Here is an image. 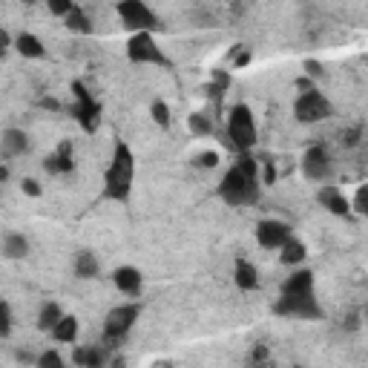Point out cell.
<instances>
[{"mask_svg": "<svg viewBox=\"0 0 368 368\" xmlns=\"http://www.w3.org/2000/svg\"><path fill=\"white\" fill-rule=\"evenodd\" d=\"M259 193H262L259 161L251 153H239L236 164L222 176V182H219V196H222L225 205L242 207V205L259 202Z\"/></svg>", "mask_w": 368, "mask_h": 368, "instance_id": "1", "label": "cell"}, {"mask_svg": "<svg viewBox=\"0 0 368 368\" xmlns=\"http://www.w3.org/2000/svg\"><path fill=\"white\" fill-rule=\"evenodd\" d=\"M133 182H135V156L127 141H118L112 150V159L104 170V199L130 202Z\"/></svg>", "mask_w": 368, "mask_h": 368, "instance_id": "2", "label": "cell"}, {"mask_svg": "<svg viewBox=\"0 0 368 368\" xmlns=\"http://www.w3.org/2000/svg\"><path fill=\"white\" fill-rule=\"evenodd\" d=\"M225 141L228 147L239 156V153H251L253 144H256V124H253V112L244 107V104H236L230 107L228 112V130H225Z\"/></svg>", "mask_w": 368, "mask_h": 368, "instance_id": "3", "label": "cell"}, {"mask_svg": "<svg viewBox=\"0 0 368 368\" xmlns=\"http://www.w3.org/2000/svg\"><path fill=\"white\" fill-rule=\"evenodd\" d=\"M115 12L121 17V23L135 35V32H159L161 29V20L159 15L144 3V0H118Z\"/></svg>", "mask_w": 368, "mask_h": 368, "instance_id": "4", "label": "cell"}, {"mask_svg": "<svg viewBox=\"0 0 368 368\" xmlns=\"http://www.w3.org/2000/svg\"><path fill=\"white\" fill-rule=\"evenodd\" d=\"M274 311L279 316H290V320H323V305L316 302L314 290L282 293L274 305Z\"/></svg>", "mask_w": 368, "mask_h": 368, "instance_id": "5", "label": "cell"}, {"mask_svg": "<svg viewBox=\"0 0 368 368\" xmlns=\"http://www.w3.org/2000/svg\"><path fill=\"white\" fill-rule=\"evenodd\" d=\"M72 95H75V104L69 107V115L78 121L87 135L98 133V127H101V104L89 95V89L81 81H72Z\"/></svg>", "mask_w": 368, "mask_h": 368, "instance_id": "6", "label": "cell"}, {"mask_svg": "<svg viewBox=\"0 0 368 368\" xmlns=\"http://www.w3.org/2000/svg\"><path fill=\"white\" fill-rule=\"evenodd\" d=\"M127 58L133 64H156L164 69H173V61L161 52V46L156 43L153 32H135L127 43Z\"/></svg>", "mask_w": 368, "mask_h": 368, "instance_id": "7", "label": "cell"}, {"mask_svg": "<svg viewBox=\"0 0 368 368\" xmlns=\"http://www.w3.org/2000/svg\"><path fill=\"white\" fill-rule=\"evenodd\" d=\"M331 115H334V107L320 89L300 92V98L293 101V118L302 121V124H316V121H325Z\"/></svg>", "mask_w": 368, "mask_h": 368, "instance_id": "8", "label": "cell"}, {"mask_svg": "<svg viewBox=\"0 0 368 368\" xmlns=\"http://www.w3.org/2000/svg\"><path fill=\"white\" fill-rule=\"evenodd\" d=\"M138 314H141L138 302L115 305V308L107 314V320H104V339H107V342H115V346H118V342L130 334L133 323L138 320Z\"/></svg>", "mask_w": 368, "mask_h": 368, "instance_id": "9", "label": "cell"}, {"mask_svg": "<svg viewBox=\"0 0 368 368\" xmlns=\"http://www.w3.org/2000/svg\"><path fill=\"white\" fill-rule=\"evenodd\" d=\"M302 173H305V179H311V182H328V179L334 176L331 153L325 150L323 144H314L311 150L302 156Z\"/></svg>", "mask_w": 368, "mask_h": 368, "instance_id": "10", "label": "cell"}, {"mask_svg": "<svg viewBox=\"0 0 368 368\" xmlns=\"http://www.w3.org/2000/svg\"><path fill=\"white\" fill-rule=\"evenodd\" d=\"M290 239V228L285 222H277V219H265V222L256 225V242L265 251H279L282 244Z\"/></svg>", "mask_w": 368, "mask_h": 368, "instance_id": "11", "label": "cell"}, {"mask_svg": "<svg viewBox=\"0 0 368 368\" xmlns=\"http://www.w3.org/2000/svg\"><path fill=\"white\" fill-rule=\"evenodd\" d=\"M43 170L49 176H64V173H72V170H75V153H72V141L69 138H64L55 147L52 156H46Z\"/></svg>", "mask_w": 368, "mask_h": 368, "instance_id": "12", "label": "cell"}, {"mask_svg": "<svg viewBox=\"0 0 368 368\" xmlns=\"http://www.w3.org/2000/svg\"><path fill=\"white\" fill-rule=\"evenodd\" d=\"M316 199H320V205L328 210V213H334V216H342V219H348L351 216V202L346 199V196L339 193V187H334V184H323L320 187V193H316Z\"/></svg>", "mask_w": 368, "mask_h": 368, "instance_id": "13", "label": "cell"}, {"mask_svg": "<svg viewBox=\"0 0 368 368\" xmlns=\"http://www.w3.org/2000/svg\"><path fill=\"white\" fill-rule=\"evenodd\" d=\"M112 282L121 293H127V297H138L141 293V271L138 267H130V265L118 267V271L112 274Z\"/></svg>", "mask_w": 368, "mask_h": 368, "instance_id": "14", "label": "cell"}, {"mask_svg": "<svg viewBox=\"0 0 368 368\" xmlns=\"http://www.w3.org/2000/svg\"><path fill=\"white\" fill-rule=\"evenodd\" d=\"M233 282L239 290H256L259 285V271L248 262V259H236V267H233Z\"/></svg>", "mask_w": 368, "mask_h": 368, "instance_id": "15", "label": "cell"}, {"mask_svg": "<svg viewBox=\"0 0 368 368\" xmlns=\"http://www.w3.org/2000/svg\"><path fill=\"white\" fill-rule=\"evenodd\" d=\"M0 144H3V156H6V159L23 156V153L29 150V138H27V133H23V130H15V127H9V130L3 133Z\"/></svg>", "mask_w": 368, "mask_h": 368, "instance_id": "16", "label": "cell"}, {"mask_svg": "<svg viewBox=\"0 0 368 368\" xmlns=\"http://www.w3.org/2000/svg\"><path fill=\"white\" fill-rule=\"evenodd\" d=\"M15 49H17L23 58H32V61H41V58L46 55V46H43L41 38L32 35V32H20V35L15 38Z\"/></svg>", "mask_w": 368, "mask_h": 368, "instance_id": "17", "label": "cell"}, {"mask_svg": "<svg viewBox=\"0 0 368 368\" xmlns=\"http://www.w3.org/2000/svg\"><path fill=\"white\" fill-rule=\"evenodd\" d=\"M230 89V75L225 69H216L213 72V81L205 87V92H207V98L216 104V107H222V98H225V92Z\"/></svg>", "mask_w": 368, "mask_h": 368, "instance_id": "18", "label": "cell"}, {"mask_svg": "<svg viewBox=\"0 0 368 368\" xmlns=\"http://www.w3.org/2000/svg\"><path fill=\"white\" fill-rule=\"evenodd\" d=\"M282 253H279V259H282V265H302L305 262V256H308V248H305V242H300V239H288L282 248H279Z\"/></svg>", "mask_w": 368, "mask_h": 368, "instance_id": "19", "label": "cell"}, {"mask_svg": "<svg viewBox=\"0 0 368 368\" xmlns=\"http://www.w3.org/2000/svg\"><path fill=\"white\" fill-rule=\"evenodd\" d=\"M29 253V242H27V236L23 233H6L3 236V256L6 259H23Z\"/></svg>", "mask_w": 368, "mask_h": 368, "instance_id": "20", "label": "cell"}, {"mask_svg": "<svg viewBox=\"0 0 368 368\" xmlns=\"http://www.w3.org/2000/svg\"><path fill=\"white\" fill-rule=\"evenodd\" d=\"M300 290H314V274L308 271V267H302V271H293L282 282V293H300Z\"/></svg>", "mask_w": 368, "mask_h": 368, "instance_id": "21", "label": "cell"}, {"mask_svg": "<svg viewBox=\"0 0 368 368\" xmlns=\"http://www.w3.org/2000/svg\"><path fill=\"white\" fill-rule=\"evenodd\" d=\"M49 334H52V339L55 342H69V346H72V342H75V337H78V320H75V316H66L64 314V320L52 328V331H49Z\"/></svg>", "mask_w": 368, "mask_h": 368, "instance_id": "22", "label": "cell"}, {"mask_svg": "<svg viewBox=\"0 0 368 368\" xmlns=\"http://www.w3.org/2000/svg\"><path fill=\"white\" fill-rule=\"evenodd\" d=\"M66 29L69 32H75V35H92V20H89V15L78 6V9H72L66 17Z\"/></svg>", "mask_w": 368, "mask_h": 368, "instance_id": "23", "label": "cell"}, {"mask_svg": "<svg viewBox=\"0 0 368 368\" xmlns=\"http://www.w3.org/2000/svg\"><path fill=\"white\" fill-rule=\"evenodd\" d=\"M61 320H64V311L55 302H46L41 308V314H38V331H52Z\"/></svg>", "mask_w": 368, "mask_h": 368, "instance_id": "24", "label": "cell"}, {"mask_svg": "<svg viewBox=\"0 0 368 368\" xmlns=\"http://www.w3.org/2000/svg\"><path fill=\"white\" fill-rule=\"evenodd\" d=\"M75 277H78V279H92V277H98V259H95V253L81 251V253L75 256Z\"/></svg>", "mask_w": 368, "mask_h": 368, "instance_id": "25", "label": "cell"}, {"mask_svg": "<svg viewBox=\"0 0 368 368\" xmlns=\"http://www.w3.org/2000/svg\"><path fill=\"white\" fill-rule=\"evenodd\" d=\"M72 362H78V365H87V368H98L104 362V354L98 351V348H78L75 354H72Z\"/></svg>", "mask_w": 368, "mask_h": 368, "instance_id": "26", "label": "cell"}, {"mask_svg": "<svg viewBox=\"0 0 368 368\" xmlns=\"http://www.w3.org/2000/svg\"><path fill=\"white\" fill-rule=\"evenodd\" d=\"M187 124H190L193 135H210V133H213V121H210L205 112H193V115L187 118Z\"/></svg>", "mask_w": 368, "mask_h": 368, "instance_id": "27", "label": "cell"}, {"mask_svg": "<svg viewBox=\"0 0 368 368\" xmlns=\"http://www.w3.org/2000/svg\"><path fill=\"white\" fill-rule=\"evenodd\" d=\"M150 115H153V121H156V124H159L161 130H167L170 124H173V115H170V107H167L164 101H153Z\"/></svg>", "mask_w": 368, "mask_h": 368, "instance_id": "28", "label": "cell"}, {"mask_svg": "<svg viewBox=\"0 0 368 368\" xmlns=\"http://www.w3.org/2000/svg\"><path fill=\"white\" fill-rule=\"evenodd\" d=\"M46 6H49V12H52L55 17H66L72 9H78L75 0H46Z\"/></svg>", "mask_w": 368, "mask_h": 368, "instance_id": "29", "label": "cell"}, {"mask_svg": "<svg viewBox=\"0 0 368 368\" xmlns=\"http://www.w3.org/2000/svg\"><path fill=\"white\" fill-rule=\"evenodd\" d=\"M12 334V305L9 302H0V337H9Z\"/></svg>", "mask_w": 368, "mask_h": 368, "instance_id": "30", "label": "cell"}, {"mask_svg": "<svg viewBox=\"0 0 368 368\" xmlns=\"http://www.w3.org/2000/svg\"><path fill=\"white\" fill-rule=\"evenodd\" d=\"M351 207H354V213H360V216H368V184H362V187L357 190V196H354Z\"/></svg>", "mask_w": 368, "mask_h": 368, "instance_id": "31", "label": "cell"}, {"mask_svg": "<svg viewBox=\"0 0 368 368\" xmlns=\"http://www.w3.org/2000/svg\"><path fill=\"white\" fill-rule=\"evenodd\" d=\"M193 164L202 167V170H210V167L219 164V153H216V150H205V153H199V156L193 159Z\"/></svg>", "mask_w": 368, "mask_h": 368, "instance_id": "32", "label": "cell"}, {"mask_svg": "<svg viewBox=\"0 0 368 368\" xmlns=\"http://www.w3.org/2000/svg\"><path fill=\"white\" fill-rule=\"evenodd\" d=\"M38 365H41V368H61V365H64V357H61L58 351H43V354L38 357Z\"/></svg>", "mask_w": 368, "mask_h": 368, "instance_id": "33", "label": "cell"}, {"mask_svg": "<svg viewBox=\"0 0 368 368\" xmlns=\"http://www.w3.org/2000/svg\"><path fill=\"white\" fill-rule=\"evenodd\" d=\"M233 64H236V66H244V64H251V49L239 43V46L233 49Z\"/></svg>", "mask_w": 368, "mask_h": 368, "instance_id": "34", "label": "cell"}, {"mask_svg": "<svg viewBox=\"0 0 368 368\" xmlns=\"http://www.w3.org/2000/svg\"><path fill=\"white\" fill-rule=\"evenodd\" d=\"M20 190L27 193V196H32V199H38V196H41V184L35 179H23L20 182Z\"/></svg>", "mask_w": 368, "mask_h": 368, "instance_id": "35", "label": "cell"}, {"mask_svg": "<svg viewBox=\"0 0 368 368\" xmlns=\"http://www.w3.org/2000/svg\"><path fill=\"white\" fill-rule=\"evenodd\" d=\"M305 75L308 78H323L325 69H323V64H316V61H305Z\"/></svg>", "mask_w": 368, "mask_h": 368, "instance_id": "36", "label": "cell"}, {"mask_svg": "<svg viewBox=\"0 0 368 368\" xmlns=\"http://www.w3.org/2000/svg\"><path fill=\"white\" fill-rule=\"evenodd\" d=\"M265 357H267V348H265V346H256V348L248 354V362H262Z\"/></svg>", "mask_w": 368, "mask_h": 368, "instance_id": "37", "label": "cell"}, {"mask_svg": "<svg viewBox=\"0 0 368 368\" xmlns=\"http://www.w3.org/2000/svg\"><path fill=\"white\" fill-rule=\"evenodd\" d=\"M297 89H302V92H308V89H316V87H314V78H308V75L297 78Z\"/></svg>", "mask_w": 368, "mask_h": 368, "instance_id": "38", "label": "cell"}, {"mask_svg": "<svg viewBox=\"0 0 368 368\" xmlns=\"http://www.w3.org/2000/svg\"><path fill=\"white\" fill-rule=\"evenodd\" d=\"M277 182V170H274V164L267 161V167H265V184H274Z\"/></svg>", "mask_w": 368, "mask_h": 368, "instance_id": "39", "label": "cell"}, {"mask_svg": "<svg viewBox=\"0 0 368 368\" xmlns=\"http://www.w3.org/2000/svg\"><path fill=\"white\" fill-rule=\"evenodd\" d=\"M357 135H360V130H351V133H342V144H348V147H354V144H357Z\"/></svg>", "mask_w": 368, "mask_h": 368, "instance_id": "40", "label": "cell"}, {"mask_svg": "<svg viewBox=\"0 0 368 368\" xmlns=\"http://www.w3.org/2000/svg\"><path fill=\"white\" fill-rule=\"evenodd\" d=\"M41 107H46V110H61V104L55 101V98H43V101H41Z\"/></svg>", "mask_w": 368, "mask_h": 368, "instance_id": "41", "label": "cell"}, {"mask_svg": "<svg viewBox=\"0 0 368 368\" xmlns=\"http://www.w3.org/2000/svg\"><path fill=\"white\" fill-rule=\"evenodd\" d=\"M0 41H3V52H9V46H12V35H9V32H3V38H0Z\"/></svg>", "mask_w": 368, "mask_h": 368, "instance_id": "42", "label": "cell"}, {"mask_svg": "<svg viewBox=\"0 0 368 368\" xmlns=\"http://www.w3.org/2000/svg\"><path fill=\"white\" fill-rule=\"evenodd\" d=\"M0 182H9V167H6V164L0 167Z\"/></svg>", "mask_w": 368, "mask_h": 368, "instance_id": "43", "label": "cell"}, {"mask_svg": "<svg viewBox=\"0 0 368 368\" xmlns=\"http://www.w3.org/2000/svg\"><path fill=\"white\" fill-rule=\"evenodd\" d=\"M23 3H35V0H23Z\"/></svg>", "mask_w": 368, "mask_h": 368, "instance_id": "44", "label": "cell"}]
</instances>
